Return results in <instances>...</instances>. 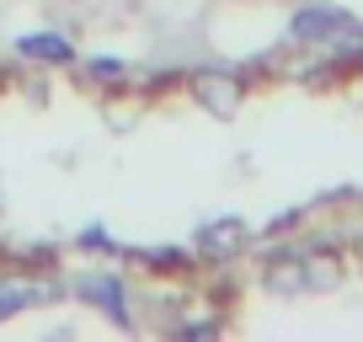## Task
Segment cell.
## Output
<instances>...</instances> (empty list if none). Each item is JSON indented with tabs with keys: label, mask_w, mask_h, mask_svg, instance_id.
Segmentation results:
<instances>
[{
	"label": "cell",
	"mask_w": 363,
	"mask_h": 342,
	"mask_svg": "<svg viewBox=\"0 0 363 342\" xmlns=\"http://www.w3.org/2000/svg\"><path fill=\"white\" fill-rule=\"evenodd\" d=\"M251 241V225L240 214H214L198 225V251H203L208 263H230V257H240Z\"/></svg>",
	"instance_id": "6da1fadb"
},
{
	"label": "cell",
	"mask_w": 363,
	"mask_h": 342,
	"mask_svg": "<svg viewBox=\"0 0 363 342\" xmlns=\"http://www.w3.org/2000/svg\"><path fill=\"white\" fill-rule=\"evenodd\" d=\"M193 96L214 118H230L240 107V96H246V86H240L235 75H225V70H198V75H193Z\"/></svg>",
	"instance_id": "7a4b0ae2"
},
{
	"label": "cell",
	"mask_w": 363,
	"mask_h": 342,
	"mask_svg": "<svg viewBox=\"0 0 363 342\" xmlns=\"http://www.w3.org/2000/svg\"><path fill=\"white\" fill-rule=\"evenodd\" d=\"M75 294L91 299L102 316H113L118 326H128V294H123V284H118L113 273H80L75 278Z\"/></svg>",
	"instance_id": "3957f363"
},
{
	"label": "cell",
	"mask_w": 363,
	"mask_h": 342,
	"mask_svg": "<svg viewBox=\"0 0 363 342\" xmlns=\"http://www.w3.org/2000/svg\"><path fill=\"white\" fill-rule=\"evenodd\" d=\"M16 48L27 59H43V65H69L75 59V43L59 38V33H27V38H16Z\"/></svg>",
	"instance_id": "277c9868"
},
{
	"label": "cell",
	"mask_w": 363,
	"mask_h": 342,
	"mask_svg": "<svg viewBox=\"0 0 363 342\" xmlns=\"http://www.w3.org/2000/svg\"><path fill=\"white\" fill-rule=\"evenodd\" d=\"M38 294H43V284H33V278H0V321L38 305Z\"/></svg>",
	"instance_id": "5b68a950"
},
{
	"label": "cell",
	"mask_w": 363,
	"mask_h": 342,
	"mask_svg": "<svg viewBox=\"0 0 363 342\" xmlns=\"http://www.w3.org/2000/svg\"><path fill=\"white\" fill-rule=\"evenodd\" d=\"M91 75L96 80H123V59H91Z\"/></svg>",
	"instance_id": "8992f818"
}]
</instances>
